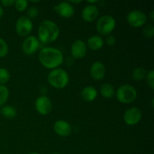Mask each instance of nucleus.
Here are the masks:
<instances>
[{"mask_svg": "<svg viewBox=\"0 0 154 154\" xmlns=\"http://www.w3.org/2000/svg\"><path fill=\"white\" fill-rule=\"evenodd\" d=\"M38 59L42 66L50 69H57L64 61L61 51L52 47L42 48L38 54Z\"/></svg>", "mask_w": 154, "mask_h": 154, "instance_id": "nucleus-1", "label": "nucleus"}, {"mask_svg": "<svg viewBox=\"0 0 154 154\" xmlns=\"http://www.w3.org/2000/svg\"><path fill=\"white\" fill-rule=\"evenodd\" d=\"M60 30L55 22L50 20H45L40 23L38 29L39 42L45 44L54 42L58 38Z\"/></svg>", "mask_w": 154, "mask_h": 154, "instance_id": "nucleus-2", "label": "nucleus"}, {"mask_svg": "<svg viewBox=\"0 0 154 154\" xmlns=\"http://www.w3.org/2000/svg\"><path fill=\"white\" fill-rule=\"evenodd\" d=\"M48 83L57 89L64 88L69 81V75L65 69L61 68L52 69L48 75Z\"/></svg>", "mask_w": 154, "mask_h": 154, "instance_id": "nucleus-3", "label": "nucleus"}, {"mask_svg": "<svg viewBox=\"0 0 154 154\" xmlns=\"http://www.w3.org/2000/svg\"><path fill=\"white\" fill-rule=\"evenodd\" d=\"M138 93L136 89L129 84L121 85L116 91V97L121 103L130 104L136 99Z\"/></svg>", "mask_w": 154, "mask_h": 154, "instance_id": "nucleus-4", "label": "nucleus"}, {"mask_svg": "<svg viewBox=\"0 0 154 154\" xmlns=\"http://www.w3.org/2000/svg\"><path fill=\"white\" fill-rule=\"evenodd\" d=\"M116 27V20L111 15H103L96 23V29L102 35H109Z\"/></svg>", "mask_w": 154, "mask_h": 154, "instance_id": "nucleus-5", "label": "nucleus"}, {"mask_svg": "<svg viewBox=\"0 0 154 154\" xmlns=\"http://www.w3.org/2000/svg\"><path fill=\"white\" fill-rule=\"evenodd\" d=\"M126 20L132 27H141L147 22V16L140 10H132L127 14Z\"/></svg>", "mask_w": 154, "mask_h": 154, "instance_id": "nucleus-6", "label": "nucleus"}, {"mask_svg": "<svg viewBox=\"0 0 154 154\" xmlns=\"http://www.w3.org/2000/svg\"><path fill=\"white\" fill-rule=\"evenodd\" d=\"M33 29L32 20L26 16H21L17 19L15 25V30L20 36H28Z\"/></svg>", "mask_w": 154, "mask_h": 154, "instance_id": "nucleus-7", "label": "nucleus"}, {"mask_svg": "<svg viewBox=\"0 0 154 154\" xmlns=\"http://www.w3.org/2000/svg\"><path fill=\"white\" fill-rule=\"evenodd\" d=\"M40 45V42L37 37L29 35L24 39L22 45V49L24 54L28 56L33 55L38 51Z\"/></svg>", "mask_w": 154, "mask_h": 154, "instance_id": "nucleus-8", "label": "nucleus"}, {"mask_svg": "<svg viewBox=\"0 0 154 154\" xmlns=\"http://www.w3.org/2000/svg\"><path fill=\"white\" fill-rule=\"evenodd\" d=\"M142 118V112L136 107H132L126 110L123 115V120L125 123L129 126H134L140 122Z\"/></svg>", "mask_w": 154, "mask_h": 154, "instance_id": "nucleus-9", "label": "nucleus"}, {"mask_svg": "<svg viewBox=\"0 0 154 154\" xmlns=\"http://www.w3.org/2000/svg\"><path fill=\"white\" fill-rule=\"evenodd\" d=\"M35 107L38 112L42 115H48L52 111V102L46 96H41L36 99Z\"/></svg>", "mask_w": 154, "mask_h": 154, "instance_id": "nucleus-10", "label": "nucleus"}, {"mask_svg": "<svg viewBox=\"0 0 154 154\" xmlns=\"http://www.w3.org/2000/svg\"><path fill=\"white\" fill-rule=\"evenodd\" d=\"M87 46L86 42L78 39L72 43L71 46V54L75 59H81L87 55Z\"/></svg>", "mask_w": 154, "mask_h": 154, "instance_id": "nucleus-11", "label": "nucleus"}, {"mask_svg": "<svg viewBox=\"0 0 154 154\" xmlns=\"http://www.w3.org/2000/svg\"><path fill=\"white\" fill-rule=\"evenodd\" d=\"M56 13L63 18H69L75 14L73 5L69 2H61L54 7Z\"/></svg>", "mask_w": 154, "mask_h": 154, "instance_id": "nucleus-12", "label": "nucleus"}, {"mask_svg": "<svg viewBox=\"0 0 154 154\" xmlns=\"http://www.w3.org/2000/svg\"><path fill=\"white\" fill-rule=\"evenodd\" d=\"M90 75L96 81L103 79L106 74V68L104 63L100 61L94 62L90 66Z\"/></svg>", "mask_w": 154, "mask_h": 154, "instance_id": "nucleus-13", "label": "nucleus"}, {"mask_svg": "<svg viewBox=\"0 0 154 154\" xmlns=\"http://www.w3.org/2000/svg\"><path fill=\"white\" fill-rule=\"evenodd\" d=\"M99 14V8L96 5H87L81 11V17L87 22H92L95 20L98 17Z\"/></svg>", "mask_w": 154, "mask_h": 154, "instance_id": "nucleus-14", "label": "nucleus"}, {"mask_svg": "<svg viewBox=\"0 0 154 154\" xmlns=\"http://www.w3.org/2000/svg\"><path fill=\"white\" fill-rule=\"evenodd\" d=\"M54 130L60 136L67 137L72 133V126L66 120H58L54 123Z\"/></svg>", "mask_w": 154, "mask_h": 154, "instance_id": "nucleus-15", "label": "nucleus"}, {"mask_svg": "<svg viewBox=\"0 0 154 154\" xmlns=\"http://www.w3.org/2000/svg\"><path fill=\"white\" fill-rule=\"evenodd\" d=\"M87 46L90 49L93 51H97V50L101 49L104 45V40L102 36L99 35H92L87 39Z\"/></svg>", "mask_w": 154, "mask_h": 154, "instance_id": "nucleus-16", "label": "nucleus"}, {"mask_svg": "<svg viewBox=\"0 0 154 154\" xmlns=\"http://www.w3.org/2000/svg\"><path fill=\"white\" fill-rule=\"evenodd\" d=\"M97 96V90L93 86H87L81 91V97L86 102H93V101H94L96 99Z\"/></svg>", "mask_w": 154, "mask_h": 154, "instance_id": "nucleus-17", "label": "nucleus"}, {"mask_svg": "<svg viewBox=\"0 0 154 154\" xmlns=\"http://www.w3.org/2000/svg\"><path fill=\"white\" fill-rule=\"evenodd\" d=\"M100 93L104 98L111 99L115 94L114 86L110 83H104L100 87Z\"/></svg>", "mask_w": 154, "mask_h": 154, "instance_id": "nucleus-18", "label": "nucleus"}, {"mask_svg": "<svg viewBox=\"0 0 154 154\" xmlns=\"http://www.w3.org/2000/svg\"><path fill=\"white\" fill-rule=\"evenodd\" d=\"M0 113L4 117L7 119H13L17 116L16 108L11 105H5L0 109Z\"/></svg>", "mask_w": 154, "mask_h": 154, "instance_id": "nucleus-19", "label": "nucleus"}, {"mask_svg": "<svg viewBox=\"0 0 154 154\" xmlns=\"http://www.w3.org/2000/svg\"><path fill=\"white\" fill-rule=\"evenodd\" d=\"M147 70L143 67H137L132 71V77L134 81H140L144 80L146 78Z\"/></svg>", "mask_w": 154, "mask_h": 154, "instance_id": "nucleus-20", "label": "nucleus"}, {"mask_svg": "<svg viewBox=\"0 0 154 154\" xmlns=\"http://www.w3.org/2000/svg\"><path fill=\"white\" fill-rule=\"evenodd\" d=\"M9 96V90L5 85H0V106H2Z\"/></svg>", "mask_w": 154, "mask_h": 154, "instance_id": "nucleus-21", "label": "nucleus"}, {"mask_svg": "<svg viewBox=\"0 0 154 154\" xmlns=\"http://www.w3.org/2000/svg\"><path fill=\"white\" fill-rule=\"evenodd\" d=\"M11 75L8 70L5 68H0V85L6 84L10 80Z\"/></svg>", "mask_w": 154, "mask_h": 154, "instance_id": "nucleus-22", "label": "nucleus"}, {"mask_svg": "<svg viewBox=\"0 0 154 154\" xmlns=\"http://www.w3.org/2000/svg\"><path fill=\"white\" fill-rule=\"evenodd\" d=\"M143 35L147 38H152L154 35V26L152 23L146 24L143 29Z\"/></svg>", "mask_w": 154, "mask_h": 154, "instance_id": "nucleus-23", "label": "nucleus"}, {"mask_svg": "<svg viewBox=\"0 0 154 154\" xmlns=\"http://www.w3.org/2000/svg\"><path fill=\"white\" fill-rule=\"evenodd\" d=\"M39 14V10L36 6L32 5L29 8H28L26 10V14L27 17L31 19H35V17H37L38 15Z\"/></svg>", "mask_w": 154, "mask_h": 154, "instance_id": "nucleus-24", "label": "nucleus"}, {"mask_svg": "<svg viewBox=\"0 0 154 154\" xmlns=\"http://www.w3.org/2000/svg\"><path fill=\"white\" fill-rule=\"evenodd\" d=\"M29 2L26 0H17L15 1L14 5L17 10L19 11H24L28 8Z\"/></svg>", "mask_w": 154, "mask_h": 154, "instance_id": "nucleus-25", "label": "nucleus"}, {"mask_svg": "<svg viewBox=\"0 0 154 154\" xmlns=\"http://www.w3.org/2000/svg\"><path fill=\"white\" fill-rule=\"evenodd\" d=\"M8 53V46L5 41L0 38V58L5 57Z\"/></svg>", "mask_w": 154, "mask_h": 154, "instance_id": "nucleus-26", "label": "nucleus"}, {"mask_svg": "<svg viewBox=\"0 0 154 154\" xmlns=\"http://www.w3.org/2000/svg\"><path fill=\"white\" fill-rule=\"evenodd\" d=\"M146 80H147V83L148 84L149 87L153 90L154 89V71L153 69L148 71L146 75Z\"/></svg>", "mask_w": 154, "mask_h": 154, "instance_id": "nucleus-27", "label": "nucleus"}, {"mask_svg": "<svg viewBox=\"0 0 154 154\" xmlns=\"http://www.w3.org/2000/svg\"><path fill=\"white\" fill-rule=\"evenodd\" d=\"M106 43L109 46H114L116 44V38L114 35H109L106 38Z\"/></svg>", "mask_w": 154, "mask_h": 154, "instance_id": "nucleus-28", "label": "nucleus"}, {"mask_svg": "<svg viewBox=\"0 0 154 154\" xmlns=\"http://www.w3.org/2000/svg\"><path fill=\"white\" fill-rule=\"evenodd\" d=\"M14 0H1V4L5 7H10L14 5Z\"/></svg>", "mask_w": 154, "mask_h": 154, "instance_id": "nucleus-29", "label": "nucleus"}, {"mask_svg": "<svg viewBox=\"0 0 154 154\" xmlns=\"http://www.w3.org/2000/svg\"><path fill=\"white\" fill-rule=\"evenodd\" d=\"M148 17H149V18L150 19V20H152V21L153 20H154V11L153 10L151 11L150 12V14H148Z\"/></svg>", "mask_w": 154, "mask_h": 154, "instance_id": "nucleus-30", "label": "nucleus"}, {"mask_svg": "<svg viewBox=\"0 0 154 154\" xmlns=\"http://www.w3.org/2000/svg\"><path fill=\"white\" fill-rule=\"evenodd\" d=\"M3 14H4V10H3V8L2 6L0 5V19H1L2 17Z\"/></svg>", "mask_w": 154, "mask_h": 154, "instance_id": "nucleus-31", "label": "nucleus"}, {"mask_svg": "<svg viewBox=\"0 0 154 154\" xmlns=\"http://www.w3.org/2000/svg\"><path fill=\"white\" fill-rule=\"evenodd\" d=\"M87 2L88 4H90V5H95L96 3L99 2V1H97V0H94V1H87Z\"/></svg>", "mask_w": 154, "mask_h": 154, "instance_id": "nucleus-32", "label": "nucleus"}, {"mask_svg": "<svg viewBox=\"0 0 154 154\" xmlns=\"http://www.w3.org/2000/svg\"><path fill=\"white\" fill-rule=\"evenodd\" d=\"M69 3H80L81 2V0H79V1H69Z\"/></svg>", "mask_w": 154, "mask_h": 154, "instance_id": "nucleus-33", "label": "nucleus"}, {"mask_svg": "<svg viewBox=\"0 0 154 154\" xmlns=\"http://www.w3.org/2000/svg\"><path fill=\"white\" fill-rule=\"evenodd\" d=\"M31 2H32V3H36V2H39V1H31Z\"/></svg>", "mask_w": 154, "mask_h": 154, "instance_id": "nucleus-34", "label": "nucleus"}, {"mask_svg": "<svg viewBox=\"0 0 154 154\" xmlns=\"http://www.w3.org/2000/svg\"><path fill=\"white\" fill-rule=\"evenodd\" d=\"M29 154H40V153H30Z\"/></svg>", "mask_w": 154, "mask_h": 154, "instance_id": "nucleus-35", "label": "nucleus"}, {"mask_svg": "<svg viewBox=\"0 0 154 154\" xmlns=\"http://www.w3.org/2000/svg\"><path fill=\"white\" fill-rule=\"evenodd\" d=\"M54 154H60V153H54Z\"/></svg>", "mask_w": 154, "mask_h": 154, "instance_id": "nucleus-36", "label": "nucleus"}]
</instances>
